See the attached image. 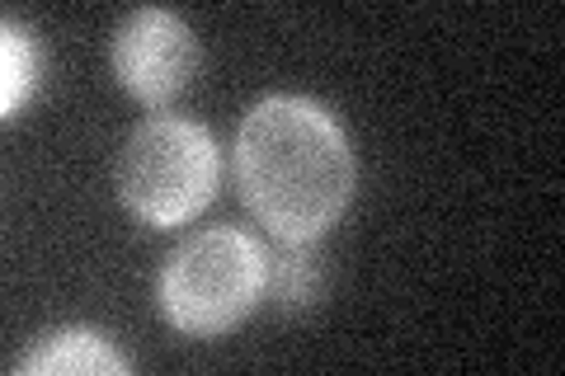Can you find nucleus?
<instances>
[{
	"mask_svg": "<svg viewBox=\"0 0 565 376\" xmlns=\"http://www.w3.org/2000/svg\"><path fill=\"white\" fill-rule=\"evenodd\" d=\"M236 179L274 240L311 245L344 217L359 189V155L321 99L269 95L236 132Z\"/></svg>",
	"mask_w": 565,
	"mask_h": 376,
	"instance_id": "obj_1",
	"label": "nucleus"
},
{
	"mask_svg": "<svg viewBox=\"0 0 565 376\" xmlns=\"http://www.w3.org/2000/svg\"><path fill=\"white\" fill-rule=\"evenodd\" d=\"M269 292V249L241 226H203L170 249L156 278V301L170 330L217 339L259 311Z\"/></svg>",
	"mask_w": 565,
	"mask_h": 376,
	"instance_id": "obj_2",
	"label": "nucleus"
},
{
	"mask_svg": "<svg viewBox=\"0 0 565 376\" xmlns=\"http://www.w3.org/2000/svg\"><path fill=\"white\" fill-rule=\"evenodd\" d=\"M114 184H118V203L141 226L151 230L184 226L217 198L222 184L217 137L184 114H151L122 141Z\"/></svg>",
	"mask_w": 565,
	"mask_h": 376,
	"instance_id": "obj_3",
	"label": "nucleus"
},
{
	"mask_svg": "<svg viewBox=\"0 0 565 376\" xmlns=\"http://www.w3.org/2000/svg\"><path fill=\"white\" fill-rule=\"evenodd\" d=\"M109 62H114L118 85L128 89L132 99L161 109L174 95H184L189 80L199 76L203 52H199L193 29L174 10L141 6L114 29Z\"/></svg>",
	"mask_w": 565,
	"mask_h": 376,
	"instance_id": "obj_4",
	"label": "nucleus"
},
{
	"mask_svg": "<svg viewBox=\"0 0 565 376\" xmlns=\"http://www.w3.org/2000/svg\"><path fill=\"white\" fill-rule=\"evenodd\" d=\"M128 367L99 330H52L14 363V376H122Z\"/></svg>",
	"mask_w": 565,
	"mask_h": 376,
	"instance_id": "obj_5",
	"label": "nucleus"
},
{
	"mask_svg": "<svg viewBox=\"0 0 565 376\" xmlns=\"http://www.w3.org/2000/svg\"><path fill=\"white\" fill-rule=\"evenodd\" d=\"M326 288V273H321V259L307 255V245H282L269 255V292L264 297H274L278 301V311H307L316 297H321Z\"/></svg>",
	"mask_w": 565,
	"mask_h": 376,
	"instance_id": "obj_6",
	"label": "nucleus"
},
{
	"mask_svg": "<svg viewBox=\"0 0 565 376\" xmlns=\"http://www.w3.org/2000/svg\"><path fill=\"white\" fill-rule=\"evenodd\" d=\"M0 114L6 118H20V109L33 99V85H39V43H33V33L24 24L6 20L0 29Z\"/></svg>",
	"mask_w": 565,
	"mask_h": 376,
	"instance_id": "obj_7",
	"label": "nucleus"
}]
</instances>
